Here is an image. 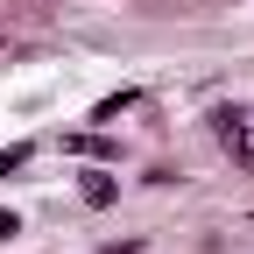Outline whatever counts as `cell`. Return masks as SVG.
<instances>
[{"label":"cell","instance_id":"cell-1","mask_svg":"<svg viewBox=\"0 0 254 254\" xmlns=\"http://www.w3.org/2000/svg\"><path fill=\"white\" fill-rule=\"evenodd\" d=\"M28 163V148H7V155H0V177H7V170H21Z\"/></svg>","mask_w":254,"mask_h":254}]
</instances>
